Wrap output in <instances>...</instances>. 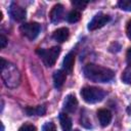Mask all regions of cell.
Instances as JSON below:
<instances>
[{"instance_id": "4", "label": "cell", "mask_w": 131, "mask_h": 131, "mask_svg": "<svg viewBox=\"0 0 131 131\" xmlns=\"http://www.w3.org/2000/svg\"><path fill=\"white\" fill-rule=\"evenodd\" d=\"M37 53L40 55L43 62L47 67H52V66H54V63L60 53V48L58 46H54L49 49H38Z\"/></svg>"}, {"instance_id": "9", "label": "cell", "mask_w": 131, "mask_h": 131, "mask_svg": "<svg viewBox=\"0 0 131 131\" xmlns=\"http://www.w3.org/2000/svg\"><path fill=\"white\" fill-rule=\"evenodd\" d=\"M97 117L99 123L102 127H106L112 121V113L106 108H100L97 112Z\"/></svg>"}, {"instance_id": "22", "label": "cell", "mask_w": 131, "mask_h": 131, "mask_svg": "<svg viewBox=\"0 0 131 131\" xmlns=\"http://www.w3.org/2000/svg\"><path fill=\"white\" fill-rule=\"evenodd\" d=\"M6 44H7V38L3 34H1V36H0V47L4 48L6 46Z\"/></svg>"}, {"instance_id": "8", "label": "cell", "mask_w": 131, "mask_h": 131, "mask_svg": "<svg viewBox=\"0 0 131 131\" xmlns=\"http://www.w3.org/2000/svg\"><path fill=\"white\" fill-rule=\"evenodd\" d=\"M78 106V100L74 94H69L67 95L64 102H63V108L68 113H74Z\"/></svg>"}, {"instance_id": "3", "label": "cell", "mask_w": 131, "mask_h": 131, "mask_svg": "<svg viewBox=\"0 0 131 131\" xmlns=\"http://www.w3.org/2000/svg\"><path fill=\"white\" fill-rule=\"evenodd\" d=\"M105 92L97 87H84L81 90V96L87 103H96L104 98Z\"/></svg>"}, {"instance_id": "18", "label": "cell", "mask_w": 131, "mask_h": 131, "mask_svg": "<svg viewBox=\"0 0 131 131\" xmlns=\"http://www.w3.org/2000/svg\"><path fill=\"white\" fill-rule=\"evenodd\" d=\"M118 6L122 10L131 11V0H120L118 2Z\"/></svg>"}, {"instance_id": "7", "label": "cell", "mask_w": 131, "mask_h": 131, "mask_svg": "<svg viewBox=\"0 0 131 131\" xmlns=\"http://www.w3.org/2000/svg\"><path fill=\"white\" fill-rule=\"evenodd\" d=\"M9 14L16 21H23L24 19H26V16H27L26 9L20 7L19 5L15 4V3H12L10 5V7H9Z\"/></svg>"}, {"instance_id": "24", "label": "cell", "mask_w": 131, "mask_h": 131, "mask_svg": "<svg viewBox=\"0 0 131 131\" xmlns=\"http://www.w3.org/2000/svg\"><path fill=\"white\" fill-rule=\"evenodd\" d=\"M126 57H127V61L129 63H131V47L128 49V51L126 53Z\"/></svg>"}, {"instance_id": "11", "label": "cell", "mask_w": 131, "mask_h": 131, "mask_svg": "<svg viewBox=\"0 0 131 131\" xmlns=\"http://www.w3.org/2000/svg\"><path fill=\"white\" fill-rule=\"evenodd\" d=\"M63 6L61 4H55L50 11V19L52 23H58L62 18Z\"/></svg>"}, {"instance_id": "16", "label": "cell", "mask_w": 131, "mask_h": 131, "mask_svg": "<svg viewBox=\"0 0 131 131\" xmlns=\"http://www.w3.org/2000/svg\"><path fill=\"white\" fill-rule=\"evenodd\" d=\"M80 18H81V13H80V11L77 10V9L72 10V11L68 14V16H67L68 21H69V23H72V24H73V23H77Z\"/></svg>"}, {"instance_id": "14", "label": "cell", "mask_w": 131, "mask_h": 131, "mask_svg": "<svg viewBox=\"0 0 131 131\" xmlns=\"http://www.w3.org/2000/svg\"><path fill=\"white\" fill-rule=\"evenodd\" d=\"M66 72L61 71V70H57L56 72H54L53 74V82H54V86L55 88H60L63 83L66 82Z\"/></svg>"}, {"instance_id": "1", "label": "cell", "mask_w": 131, "mask_h": 131, "mask_svg": "<svg viewBox=\"0 0 131 131\" xmlns=\"http://www.w3.org/2000/svg\"><path fill=\"white\" fill-rule=\"evenodd\" d=\"M84 75L87 79L93 81V82H98V83H106L111 80H113L115 74L114 72L105 67H101L95 63H88L85 66L84 70Z\"/></svg>"}, {"instance_id": "5", "label": "cell", "mask_w": 131, "mask_h": 131, "mask_svg": "<svg viewBox=\"0 0 131 131\" xmlns=\"http://www.w3.org/2000/svg\"><path fill=\"white\" fill-rule=\"evenodd\" d=\"M40 30H41V27L38 23H27V24H23L19 28V31L20 33L26 36L28 39L30 40H33L35 39L39 33H40Z\"/></svg>"}, {"instance_id": "12", "label": "cell", "mask_w": 131, "mask_h": 131, "mask_svg": "<svg viewBox=\"0 0 131 131\" xmlns=\"http://www.w3.org/2000/svg\"><path fill=\"white\" fill-rule=\"evenodd\" d=\"M69 36H70V32H69L68 28H59L56 31H54V33H53V39L60 43L67 41Z\"/></svg>"}, {"instance_id": "25", "label": "cell", "mask_w": 131, "mask_h": 131, "mask_svg": "<svg viewBox=\"0 0 131 131\" xmlns=\"http://www.w3.org/2000/svg\"><path fill=\"white\" fill-rule=\"evenodd\" d=\"M74 131H80V130H78V129H75V130H74Z\"/></svg>"}, {"instance_id": "17", "label": "cell", "mask_w": 131, "mask_h": 131, "mask_svg": "<svg viewBox=\"0 0 131 131\" xmlns=\"http://www.w3.org/2000/svg\"><path fill=\"white\" fill-rule=\"evenodd\" d=\"M122 81L125 84H131V64L128 66L122 74Z\"/></svg>"}, {"instance_id": "20", "label": "cell", "mask_w": 131, "mask_h": 131, "mask_svg": "<svg viewBox=\"0 0 131 131\" xmlns=\"http://www.w3.org/2000/svg\"><path fill=\"white\" fill-rule=\"evenodd\" d=\"M37 129H36V127L34 126V125H32V124H24V125H21L20 127H19V129H18V131H36Z\"/></svg>"}, {"instance_id": "6", "label": "cell", "mask_w": 131, "mask_h": 131, "mask_svg": "<svg viewBox=\"0 0 131 131\" xmlns=\"http://www.w3.org/2000/svg\"><path fill=\"white\" fill-rule=\"evenodd\" d=\"M110 16L107 14L104 13H97L93 16V18L90 20V23L88 24V30L89 31H95L97 29L102 28L104 25H106V23L110 21Z\"/></svg>"}, {"instance_id": "23", "label": "cell", "mask_w": 131, "mask_h": 131, "mask_svg": "<svg viewBox=\"0 0 131 131\" xmlns=\"http://www.w3.org/2000/svg\"><path fill=\"white\" fill-rule=\"evenodd\" d=\"M126 34H127V37L131 40V19H129V21L127 23V27H126Z\"/></svg>"}, {"instance_id": "13", "label": "cell", "mask_w": 131, "mask_h": 131, "mask_svg": "<svg viewBox=\"0 0 131 131\" xmlns=\"http://www.w3.org/2000/svg\"><path fill=\"white\" fill-rule=\"evenodd\" d=\"M59 122H60L62 131H72L73 123H72V119L69 117V115L61 113L59 115Z\"/></svg>"}, {"instance_id": "19", "label": "cell", "mask_w": 131, "mask_h": 131, "mask_svg": "<svg viewBox=\"0 0 131 131\" xmlns=\"http://www.w3.org/2000/svg\"><path fill=\"white\" fill-rule=\"evenodd\" d=\"M42 131H57L55 125L52 122H47L43 125L42 127Z\"/></svg>"}, {"instance_id": "10", "label": "cell", "mask_w": 131, "mask_h": 131, "mask_svg": "<svg viewBox=\"0 0 131 131\" xmlns=\"http://www.w3.org/2000/svg\"><path fill=\"white\" fill-rule=\"evenodd\" d=\"M74 63H75V54L74 52H69L62 61V67L66 73L68 74H72L73 73V69H74Z\"/></svg>"}, {"instance_id": "15", "label": "cell", "mask_w": 131, "mask_h": 131, "mask_svg": "<svg viewBox=\"0 0 131 131\" xmlns=\"http://www.w3.org/2000/svg\"><path fill=\"white\" fill-rule=\"evenodd\" d=\"M26 113L28 116H44L46 113V107L44 105H38L36 107H27Z\"/></svg>"}, {"instance_id": "21", "label": "cell", "mask_w": 131, "mask_h": 131, "mask_svg": "<svg viewBox=\"0 0 131 131\" xmlns=\"http://www.w3.org/2000/svg\"><path fill=\"white\" fill-rule=\"evenodd\" d=\"M72 4L79 9H84L85 6L87 5V2H83V1H72Z\"/></svg>"}, {"instance_id": "2", "label": "cell", "mask_w": 131, "mask_h": 131, "mask_svg": "<svg viewBox=\"0 0 131 131\" xmlns=\"http://www.w3.org/2000/svg\"><path fill=\"white\" fill-rule=\"evenodd\" d=\"M0 68H1V77L8 88H15L20 83V73L18 69L11 62L6 61L4 58H0Z\"/></svg>"}]
</instances>
